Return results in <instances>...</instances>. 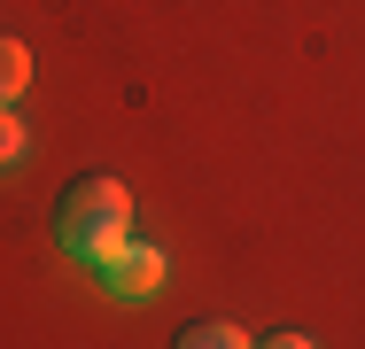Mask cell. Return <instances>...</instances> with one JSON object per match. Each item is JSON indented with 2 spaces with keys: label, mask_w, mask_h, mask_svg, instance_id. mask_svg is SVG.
I'll return each mask as SVG.
<instances>
[{
  "label": "cell",
  "mask_w": 365,
  "mask_h": 349,
  "mask_svg": "<svg viewBox=\"0 0 365 349\" xmlns=\"http://www.w3.org/2000/svg\"><path fill=\"white\" fill-rule=\"evenodd\" d=\"M31 155V125L16 117V101H0V171H16Z\"/></svg>",
  "instance_id": "5"
},
{
  "label": "cell",
  "mask_w": 365,
  "mask_h": 349,
  "mask_svg": "<svg viewBox=\"0 0 365 349\" xmlns=\"http://www.w3.org/2000/svg\"><path fill=\"white\" fill-rule=\"evenodd\" d=\"M24 85H31V47H24V39H8V31H0V101H16V93H24Z\"/></svg>",
  "instance_id": "4"
},
{
  "label": "cell",
  "mask_w": 365,
  "mask_h": 349,
  "mask_svg": "<svg viewBox=\"0 0 365 349\" xmlns=\"http://www.w3.org/2000/svg\"><path fill=\"white\" fill-rule=\"evenodd\" d=\"M257 349H319L311 334H272V342H257Z\"/></svg>",
  "instance_id": "6"
},
{
  "label": "cell",
  "mask_w": 365,
  "mask_h": 349,
  "mask_svg": "<svg viewBox=\"0 0 365 349\" xmlns=\"http://www.w3.org/2000/svg\"><path fill=\"white\" fill-rule=\"evenodd\" d=\"M171 349H257V342H249L241 326H225V318H202V326H187Z\"/></svg>",
  "instance_id": "3"
},
{
  "label": "cell",
  "mask_w": 365,
  "mask_h": 349,
  "mask_svg": "<svg viewBox=\"0 0 365 349\" xmlns=\"http://www.w3.org/2000/svg\"><path fill=\"white\" fill-rule=\"evenodd\" d=\"M101 287L117 295V303H140L163 287V249H148V241H125L109 264H101Z\"/></svg>",
  "instance_id": "2"
},
{
  "label": "cell",
  "mask_w": 365,
  "mask_h": 349,
  "mask_svg": "<svg viewBox=\"0 0 365 349\" xmlns=\"http://www.w3.org/2000/svg\"><path fill=\"white\" fill-rule=\"evenodd\" d=\"M55 241L71 249L78 264H109L125 241H133V194L117 187V179H78L71 194H63V209H55Z\"/></svg>",
  "instance_id": "1"
}]
</instances>
